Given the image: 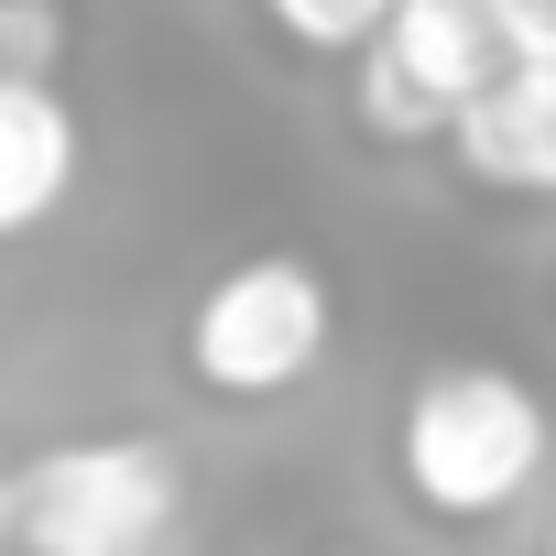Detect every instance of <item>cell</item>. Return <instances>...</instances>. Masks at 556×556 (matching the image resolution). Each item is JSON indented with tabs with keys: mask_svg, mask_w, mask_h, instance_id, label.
I'll use <instances>...</instances> for the list:
<instances>
[{
	"mask_svg": "<svg viewBox=\"0 0 556 556\" xmlns=\"http://www.w3.org/2000/svg\"><path fill=\"white\" fill-rule=\"evenodd\" d=\"M77 186V110L55 88H12L0 77V229H45Z\"/></svg>",
	"mask_w": 556,
	"mask_h": 556,
	"instance_id": "cell-5",
	"label": "cell"
},
{
	"mask_svg": "<svg viewBox=\"0 0 556 556\" xmlns=\"http://www.w3.org/2000/svg\"><path fill=\"white\" fill-rule=\"evenodd\" d=\"M12 556H175L186 469L164 437H55L0 480Z\"/></svg>",
	"mask_w": 556,
	"mask_h": 556,
	"instance_id": "cell-2",
	"label": "cell"
},
{
	"mask_svg": "<svg viewBox=\"0 0 556 556\" xmlns=\"http://www.w3.org/2000/svg\"><path fill=\"white\" fill-rule=\"evenodd\" d=\"M556 447V415L523 371L502 361H437L404 382V415H393V469L404 491L437 513V523H491L534 491Z\"/></svg>",
	"mask_w": 556,
	"mask_h": 556,
	"instance_id": "cell-1",
	"label": "cell"
},
{
	"mask_svg": "<svg viewBox=\"0 0 556 556\" xmlns=\"http://www.w3.org/2000/svg\"><path fill=\"white\" fill-rule=\"evenodd\" d=\"M55 45H66V23L45 12V0H12V12H0V77H12V88H55L45 77Z\"/></svg>",
	"mask_w": 556,
	"mask_h": 556,
	"instance_id": "cell-7",
	"label": "cell"
},
{
	"mask_svg": "<svg viewBox=\"0 0 556 556\" xmlns=\"http://www.w3.org/2000/svg\"><path fill=\"white\" fill-rule=\"evenodd\" d=\"M545 556H556V523H545Z\"/></svg>",
	"mask_w": 556,
	"mask_h": 556,
	"instance_id": "cell-8",
	"label": "cell"
},
{
	"mask_svg": "<svg viewBox=\"0 0 556 556\" xmlns=\"http://www.w3.org/2000/svg\"><path fill=\"white\" fill-rule=\"evenodd\" d=\"M273 34H285V45H306V55H371L382 34H393V12H382V0H350V12H306V0H285V12H273Z\"/></svg>",
	"mask_w": 556,
	"mask_h": 556,
	"instance_id": "cell-6",
	"label": "cell"
},
{
	"mask_svg": "<svg viewBox=\"0 0 556 556\" xmlns=\"http://www.w3.org/2000/svg\"><path fill=\"white\" fill-rule=\"evenodd\" d=\"M458 164L502 197H556V66H502V88L458 121Z\"/></svg>",
	"mask_w": 556,
	"mask_h": 556,
	"instance_id": "cell-4",
	"label": "cell"
},
{
	"mask_svg": "<svg viewBox=\"0 0 556 556\" xmlns=\"http://www.w3.org/2000/svg\"><path fill=\"white\" fill-rule=\"evenodd\" d=\"M328 328H339L328 273L295 262V251H262V262L218 273V285L197 295V317H186V371H197V393H218V404H273V393H295V382L328 361Z\"/></svg>",
	"mask_w": 556,
	"mask_h": 556,
	"instance_id": "cell-3",
	"label": "cell"
}]
</instances>
